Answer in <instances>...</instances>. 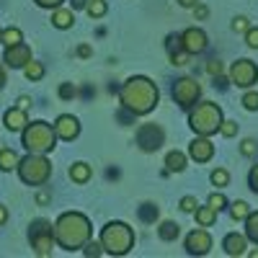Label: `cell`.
Returning a JSON list of instances; mask_svg holds the SVG:
<instances>
[{"label":"cell","instance_id":"6da1fadb","mask_svg":"<svg viewBox=\"0 0 258 258\" xmlns=\"http://www.w3.org/2000/svg\"><path fill=\"white\" fill-rule=\"evenodd\" d=\"M119 101H121V109H126L129 114L145 116V114H150L158 106L160 91H158V85L150 78L135 75L119 88Z\"/></svg>","mask_w":258,"mask_h":258},{"label":"cell","instance_id":"7a4b0ae2","mask_svg":"<svg viewBox=\"0 0 258 258\" xmlns=\"http://www.w3.org/2000/svg\"><path fill=\"white\" fill-rule=\"evenodd\" d=\"M52 235H54V243L62 248V250H80L85 243L91 240L93 235V227H91V220L80 212H64L57 217L54 227H52Z\"/></svg>","mask_w":258,"mask_h":258},{"label":"cell","instance_id":"3957f363","mask_svg":"<svg viewBox=\"0 0 258 258\" xmlns=\"http://www.w3.org/2000/svg\"><path fill=\"white\" fill-rule=\"evenodd\" d=\"M220 124H222V109L217 103L202 101V103H194L188 109V126L202 137L220 132Z\"/></svg>","mask_w":258,"mask_h":258},{"label":"cell","instance_id":"277c9868","mask_svg":"<svg viewBox=\"0 0 258 258\" xmlns=\"http://www.w3.org/2000/svg\"><path fill=\"white\" fill-rule=\"evenodd\" d=\"M21 142L29 153H39V155H47L54 150L57 145V135H54V126L47 121H31L21 129Z\"/></svg>","mask_w":258,"mask_h":258},{"label":"cell","instance_id":"5b68a950","mask_svg":"<svg viewBox=\"0 0 258 258\" xmlns=\"http://www.w3.org/2000/svg\"><path fill=\"white\" fill-rule=\"evenodd\" d=\"M135 245V232L126 222H109L101 230V248L109 255H126Z\"/></svg>","mask_w":258,"mask_h":258},{"label":"cell","instance_id":"8992f818","mask_svg":"<svg viewBox=\"0 0 258 258\" xmlns=\"http://www.w3.org/2000/svg\"><path fill=\"white\" fill-rule=\"evenodd\" d=\"M16 170L26 186H44L52 176V163L39 153H29L24 160H18Z\"/></svg>","mask_w":258,"mask_h":258},{"label":"cell","instance_id":"52a82bcc","mask_svg":"<svg viewBox=\"0 0 258 258\" xmlns=\"http://www.w3.org/2000/svg\"><path fill=\"white\" fill-rule=\"evenodd\" d=\"M29 240L31 248L36 250V255H49L54 248V235H52V225L47 220H36L29 227Z\"/></svg>","mask_w":258,"mask_h":258},{"label":"cell","instance_id":"ba28073f","mask_svg":"<svg viewBox=\"0 0 258 258\" xmlns=\"http://www.w3.org/2000/svg\"><path fill=\"white\" fill-rule=\"evenodd\" d=\"M170 93H173V101L181 106V109H191L202 96V85L194 78H178L173 83V88H170Z\"/></svg>","mask_w":258,"mask_h":258},{"label":"cell","instance_id":"9c48e42d","mask_svg":"<svg viewBox=\"0 0 258 258\" xmlns=\"http://www.w3.org/2000/svg\"><path fill=\"white\" fill-rule=\"evenodd\" d=\"M258 80V64L250 59H238L230 68V83L238 85V88H250Z\"/></svg>","mask_w":258,"mask_h":258},{"label":"cell","instance_id":"30bf717a","mask_svg":"<svg viewBox=\"0 0 258 258\" xmlns=\"http://www.w3.org/2000/svg\"><path fill=\"white\" fill-rule=\"evenodd\" d=\"M163 142H165V132L158 124H142L137 129V145L145 153H155V150L163 147Z\"/></svg>","mask_w":258,"mask_h":258},{"label":"cell","instance_id":"8fae6325","mask_svg":"<svg viewBox=\"0 0 258 258\" xmlns=\"http://www.w3.org/2000/svg\"><path fill=\"white\" fill-rule=\"evenodd\" d=\"M178 39H181V49L188 52V54H202L207 49V34L202 29H197V26L186 29Z\"/></svg>","mask_w":258,"mask_h":258},{"label":"cell","instance_id":"7c38bea8","mask_svg":"<svg viewBox=\"0 0 258 258\" xmlns=\"http://www.w3.org/2000/svg\"><path fill=\"white\" fill-rule=\"evenodd\" d=\"M212 248V235L207 230H194L186 235V253L188 255H207Z\"/></svg>","mask_w":258,"mask_h":258},{"label":"cell","instance_id":"4fadbf2b","mask_svg":"<svg viewBox=\"0 0 258 258\" xmlns=\"http://www.w3.org/2000/svg\"><path fill=\"white\" fill-rule=\"evenodd\" d=\"M54 135L57 140H75L80 135V121L73 116V114H62L57 121H54Z\"/></svg>","mask_w":258,"mask_h":258},{"label":"cell","instance_id":"5bb4252c","mask_svg":"<svg viewBox=\"0 0 258 258\" xmlns=\"http://www.w3.org/2000/svg\"><path fill=\"white\" fill-rule=\"evenodd\" d=\"M29 59H31V49H29V44H24V41H18V44H13V47H6L3 62L8 64V68H24Z\"/></svg>","mask_w":258,"mask_h":258},{"label":"cell","instance_id":"9a60e30c","mask_svg":"<svg viewBox=\"0 0 258 258\" xmlns=\"http://www.w3.org/2000/svg\"><path fill=\"white\" fill-rule=\"evenodd\" d=\"M212 155H214V145L202 135L188 145V158H194L197 163H207V160H212Z\"/></svg>","mask_w":258,"mask_h":258},{"label":"cell","instance_id":"2e32d148","mask_svg":"<svg viewBox=\"0 0 258 258\" xmlns=\"http://www.w3.org/2000/svg\"><path fill=\"white\" fill-rule=\"evenodd\" d=\"M3 124H6V129L8 132H21L26 124H29V119H26V109H8L6 111V116H3Z\"/></svg>","mask_w":258,"mask_h":258},{"label":"cell","instance_id":"e0dca14e","mask_svg":"<svg viewBox=\"0 0 258 258\" xmlns=\"http://www.w3.org/2000/svg\"><path fill=\"white\" fill-rule=\"evenodd\" d=\"M222 248L227 255H243L245 248H248V238L245 235H238V232H230L227 238L222 240Z\"/></svg>","mask_w":258,"mask_h":258},{"label":"cell","instance_id":"ac0fdd59","mask_svg":"<svg viewBox=\"0 0 258 258\" xmlns=\"http://www.w3.org/2000/svg\"><path fill=\"white\" fill-rule=\"evenodd\" d=\"M52 24H54L57 29H70V26L75 24V16H73V11H68V8H54Z\"/></svg>","mask_w":258,"mask_h":258},{"label":"cell","instance_id":"d6986e66","mask_svg":"<svg viewBox=\"0 0 258 258\" xmlns=\"http://www.w3.org/2000/svg\"><path fill=\"white\" fill-rule=\"evenodd\" d=\"M165 165H168V173H181V170L186 168V155L178 153V150H173V153L165 155Z\"/></svg>","mask_w":258,"mask_h":258},{"label":"cell","instance_id":"ffe728a7","mask_svg":"<svg viewBox=\"0 0 258 258\" xmlns=\"http://www.w3.org/2000/svg\"><path fill=\"white\" fill-rule=\"evenodd\" d=\"M18 155L13 153V150L11 147H6V150H0V170H6V173H8V170H16V165H18Z\"/></svg>","mask_w":258,"mask_h":258},{"label":"cell","instance_id":"44dd1931","mask_svg":"<svg viewBox=\"0 0 258 258\" xmlns=\"http://www.w3.org/2000/svg\"><path fill=\"white\" fill-rule=\"evenodd\" d=\"M18 41H24V34H21V29H16V26H8L6 31H0V44L13 47V44H18Z\"/></svg>","mask_w":258,"mask_h":258},{"label":"cell","instance_id":"7402d4cb","mask_svg":"<svg viewBox=\"0 0 258 258\" xmlns=\"http://www.w3.org/2000/svg\"><path fill=\"white\" fill-rule=\"evenodd\" d=\"M70 178L75 181V183H85L91 178V165L88 163H75L73 168H70Z\"/></svg>","mask_w":258,"mask_h":258},{"label":"cell","instance_id":"603a6c76","mask_svg":"<svg viewBox=\"0 0 258 258\" xmlns=\"http://www.w3.org/2000/svg\"><path fill=\"white\" fill-rule=\"evenodd\" d=\"M194 214H197V222H199L202 227H209L214 220H217V209H212L209 204L202 207V209H194Z\"/></svg>","mask_w":258,"mask_h":258},{"label":"cell","instance_id":"cb8c5ba5","mask_svg":"<svg viewBox=\"0 0 258 258\" xmlns=\"http://www.w3.org/2000/svg\"><path fill=\"white\" fill-rule=\"evenodd\" d=\"M178 232H181L178 222H163V225L158 227V235H160V240H165V243L176 240V238H178Z\"/></svg>","mask_w":258,"mask_h":258},{"label":"cell","instance_id":"d4e9b609","mask_svg":"<svg viewBox=\"0 0 258 258\" xmlns=\"http://www.w3.org/2000/svg\"><path fill=\"white\" fill-rule=\"evenodd\" d=\"M245 238L258 243V212H248V217H245Z\"/></svg>","mask_w":258,"mask_h":258},{"label":"cell","instance_id":"484cf974","mask_svg":"<svg viewBox=\"0 0 258 258\" xmlns=\"http://www.w3.org/2000/svg\"><path fill=\"white\" fill-rule=\"evenodd\" d=\"M24 75H26L29 80H41V78H44V64L29 59V62L24 64Z\"/></svg>","mask_w":258,"mask_h":258},{"label":"cell","instance_id":"4316f807","mask_svg":"<svg viewBox=\"0 0 258 258\" xmlns=\"http://www.w3.org/2000/svg\"><path fill=\"white\" fill-rule=\"evenodd\" d=\"M140 220H142V222H155V220H158V207L150 204V202L142 204V207H140Z\"/></svg>","mask_w":258,"mask_h":258},{"label":"cell","instance_id":"83f0119b","mask_svg":"<svg viewBox=\"0 0 258 258\" xmlns=\"http://www.w3.org/2000/svg\"><path fill=\"white\" fill-rule=\"evenodd\" d=\"M248 212H250V207H248L245 202H232V204H230L232 220H245V217H248Z\"/></svg>","mask_w":258,"mask_h":258},{"label":"cell","instance_id":"f1b7e54d","mask_svg":"<svg viewBox=\"0 0 258 258\" xmlns=\"http://www.w3.org/2000/svg\"><path fill=\"white\" fill-rule=\"evenodd\" d=\"M85 11H88L91 18H101V16H106V3L103 0H91V3L85 6Z\"/></svg>","mask_w":258,"mask_h":258},{"label":"cell","instance_id":"f546056e","mask_svg":"<svg viewBox=\"0 0 258 258\" xmlns=\"http://www.w3.org/2000/svg\"><path fill=\"white\" fill-rule=\"evenodd\" d=\"M212 183H214V186H220V188H222V186H227V183H230V176H227V170H225V168H217V170H212Z\"/></svg>","mask_w":258,"mask_h":258},{"label":"cell","instance_id":"4dcf8cb0","mask_svg":"<svg viewBox=\"0 0 258 258\" xmlns=\"http://www.w3.org/2000/svg\"><path fill=\"white\" fill-rule=\"evenodd\" d=\"M80 250H83L85 255H88V258H98V255L103 253V248H101V243H91V240H88V243H85V245H83Z\"/></svg>","mask_w":258,"mask_h":258},{"label":"cell","instance_id":"1f68e13d","mask_svg":"<svg viewBox=\"0 0 258 258\" xmlns=\"http://www.w3.org/2000/svg\"><path fill=\"white\" fill-rule=\"evenodd\" d=\"M243 106H245L248 111H258V93L255 91H248L243 96Z\"/></svg>","mask_w":258,"mask_h":258},{"label":"cell","instance_id":"d6a6232c","mask_svg":"<svg viewBox=\"0 0 258 258\" xmlns=\"http://www.w3.org/2000/svg\"><path fill=\"white\" fill-rule=\"evenodd\" d=\"M209 207L212 209H225L227 207V199H225V194H209Z\"/></svg>","mask_w":258,"mask_h":258},{"label":"cell","instance_id":"836d02e7","mask_svg":"<svg viewBox=\"0 0 258 258\" xmlns=\"http://www.w3.org/2000/svg\"><path fill=\"white\" fill-rule=\"evenodd\" d=\"M220 135H222V137H235V135H238V124L222 119V124H220Z\"/></svg>","mask_w":258,"mask_h":258},{"label":"cell","instance_id":"e575fe53","mask_svg":"<svg viewBox=\"0 0 258 258\" xmlns=\"http://www.w3.org/2000/svg\"><path fill=\"white\" fill-rule=\"evenodd\" d=\"M75 93H78V91H75V85H73V83H62V85H59V98H62V101L75 98Z\"/></svg>","mask_w":258,"mask_h":258},{"label":"cell","instance_id":"d590c367","mask_svg":"<svg viewBox=\"0 0 258 258\" xmlns=\"http://www.w3.org/2000/svg\"><path fill=\"white\" fill-rule=\"evenodd\" d=\"M245 44H248L250 49H258V29H250V26H248V31H245Z\"/></svg>","mask_w":258,"mask_h":258},{"label":"cell","instance_id":"8d00e7d4","mask_svg":"<svg viewBox=\"0 0 258 258\" xmlns=\"http://www.w3.org/2000/svg\"><path fill=\"white\" fill-rule=\"evenodd\" d=\"M188 52H170V62H173L176 64V68H181V64H186L188 62Z\"/></svg>","mask_w":258,"mask_h":258},{"label":"cell","instance_id":"74e56055","mask_svg":"<svg viewBox=\"0 0 258 258\" xmlns=\"http://www.w3.org/2000/svg\"><path fill=\"white\" fill-rule=\"evenodd\" d=\"M255 150H258V145H255L253 140H243V145H240V153H243L245 158H250V155H255Z\"/></svg>","mask_w":258,"mask_h":258},{"label":"cell","instance_id":"f35d334b","mask_svg":"<svg viewBox=\"0 0 258 258\" xmlns=\"http://www.w3.org/2000/svg\"><path fill=\"white\" fill-rule=\"evenodd\" d=\"M197 207H199V204H197V197H183V199H181V209H183V212H194Z\"/></svg>","mask_w":258,"mask_h":258},{"label":"cell","instance_id":"ab89813d","mask_svg":"<svg viewBox=\"0 0 258 258\" xmlns=\"http://www.w3.org/2000/svg\"><path fill=\"white\" fill-rule=\"evenodd\" d=\"M248 183H250V188L258 194V165H253V168H250V173H248Z\"/></svg>","mask_w":258,"mask_h":258},{"label":"cell","instance_id":"60d3db41","mask_svg":"<svg viewBox=\"0 0 258 258\" xmlns=\"http://www.w3.org/2000/svg\"><path fill=\"white\" fill-rule=\"evenodd\" d=\"M232 31H248V18H243V16H238L232 21Z\"/></svg>","mask_w":258,"mask_h":258},{"label":"cell","instance_id":"b9f144b4","mask_svg":"<svg viewBox=\"0 0 258 258\" xmlns=\"http://www.w3.org/2000/svg\"><path fill=\"white\" fill-rule=\"evenodd\" d=\"M34 3H36L39 8H59L64 0H34Z\"/></svg>","mask_w":258,"mask_h":258},{"label":"cell","instance_id":"7bdbcfd3","mask_svg":"<svg viewBox=\"0 0 258 258\" xmlns=\"http://www.w3.org/2000/svg\"><path fill=\"white\" fill-rule=\"evenodd\" d=\"M207 73H209L212 78H214V75H220V73H222V62H217V59H212V62L207 64Z\"/></svg>","mask_w":258,"mask_h":258},{"label":"cell","instance_id":"ee69618b","mask_svg":"<svg viewBox=\"0 0 258 258\" xmlns=\"http://www.w3.org/2000/svg\"><path fill=\"white\" fill-rule=\"evenodd\" d=\"M214 88H227V80L222 78V73H220V75H214Z\"/></svg>","mask_w":258,"mask_h":258},{"label":"cell","instance_id":"f6af8a7d","mask_svg":"<svg viewBox=\"0 0 258 258\" xmlns=\"http://www.w3.org/2000/svg\"><path fill=\"white\" fill-rule=\"evenodd\" d=\"M29 106H31V98L29 96H21L18 98V109H29Z\"/></svg>","mask_w":258,"mask_h":258},{"label":"cell","instance_id":"bcb514c9","mask_svg":"<svg viewBox=\"0 0 258 258\" xmlns=\"http://www.w3.org/2000/svg\"><path fill=\"white\" fill-rule=\"evenodd\" d=\"M6 220H8V209L0 204V225H6Z\"/></svg>","mask_w":258,"mask_h":258},{"label":"cell","instance_id":"7dc6e473","mask_svg":"<svg viewBox=\"0 0 258 258\" xmlns=\"http://www.w3.org/2000/svg\"><path fill=\"white\" fill-rule=\"evenodd\" d=\"M197 3H199V0H178V6H183V8H194Z\"/></svg>","mask_w":258,"mask_h":258},{"label":"cell","instance_id":"c3c4849f","mask_svg":"<svg viewBox=\"0 0 258 258\" xmlns=\"http://www.w3.org/2000/svg\"><path fill=\"white\" fill-rule=\"evenodd\" d=\"M194 8H197V16H199V18H207V8H204V6H199V3H197Z\"/></svg>","mask_w":258,"mask_h":258},{"label":"cell","instance_id":"681fc988","mask_svg":"<svg viewBox=\"0 0 258 258\" xmlns=\"http://www.w3.org/2000/svg\"><path fill=\"white\" fill-rule=\"evenodd\" d=\"M36 202H39V204H47V202H49V197H47L44 191H41V194H36Z\"/></svg>","mask_w":258,"mask_h":258},{"label":"cell","instance_id":"f907efd6","mask_svg":"<svg viewBox=\"0 0 258 258\" xmlns=\"http://www.w3.org/2000/svg\"><path fill=\"white\" fill-rule=\"evenodd\" d=\"M78 54H80V57H91V47H80Z\"/></svg>","mask_w":258,"mask_h":258},{"label":"cell","instance_id":"816d5d0a","mask_svg":"<svg viewBox=\"0 0 258 258\" xmlns=\"http://www.w3.org/2000/svg\"><path fill=\"white\" fill-rule=\"evenodd\" d=\"M3 85H6V70L0 68V91H3Z\"/></svg>","mask_w":258,"mask_h":258},{"label":"cell","instance_id":"f5cc1de1","mask_svg":"<svg viewBox=\"0 0 258 258\" xmlns=\"http://www.w3.org/2000/svg\"><path fill=\"white\" fill-rule=\"evenodd\" d=\"M73 8H85V0H73Z\"/></svg>","mask_w":258,"mask_h":258}]
</instances>
